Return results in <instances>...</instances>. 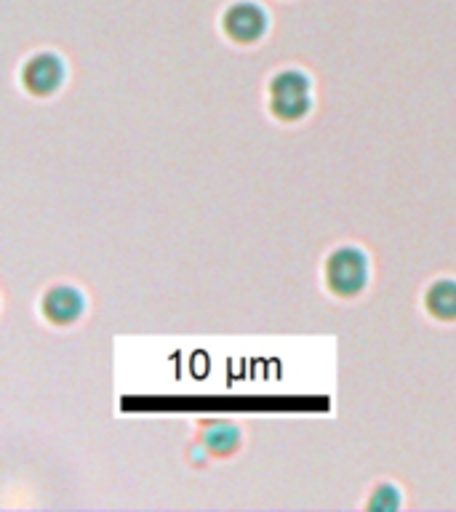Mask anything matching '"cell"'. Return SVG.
<instances>
[{"instance_id":"5","label":"cell","mask_w":456,"mask_h":512,"mask_svg":"<svg viewBox=\"0 0 456 512\" xmlns=\"http://www.w3.org/2000/svg\"><path fill=\"white\" fill-rule=\"evenodd\" d=\"M40 310H43V315L54 326H70V323H75L80 318V312H83V296L72 286H54L43 296Z\"/></svg>"},{"instance_id":"4","label":"cell","mask_w":456,"mask_h":512,"mask_svg":"<svg viewBox=\"0 0 456 512\" xmlns=\"http://www.w3.org/2000/svg\"><path fill=\"white\" fill-rule=\"evenodd\" d=\"M64 78L62 59L54 54H38L32 56L30 62L24 64L22 83L32 96H48L54 94Z\"/></svg>"},{"instance_id":"6","label":"cell","mask_w":456,"mask_h":512,"mask_svg":"<svg viewBox=\"0 0 456 512\" xmlns=\"http://www.w3.org/2000/svg\"><path fill=\"white\" fill-rule=\"evenodd\" d=\"M424 307H427L432 318L456 320V280L432 283L427 296H424Z\"/></svg>"},{"instance_id":"1","label":"cell","mask_w":456,"mask_h":512,"mask_svg":"<svg viewBox=\"0 0 456 512\" xmlns=\"http://www.w3.org/2000/svg\"><path fill=\"white\" fill-rule=\"evenodd\" d=\"M368 280V262L363 251L352 246L336 248L326 262V286L331 294L350 299L358 296L366 288Z\"/></svg>"},{"instance_id":"3","label":"cell","mask_w":456,"mask_h":512,"mask_svg":"<svg viewBox=\"0 0 456 512\" xmlns=\"http://www.w3.org/2000/svg\"><path fill=\"white\" fill-rule=\"evenodd\" d=\"M222 27L227 38L235 40V43H254L267 30V16L254 3H235L224 11Z\"/></svg>"},{"instance_id":"2","label":"cell","mask_w":456,"mask_h":512,"mask_svg":"<svg viewBox=\"0 0 456 512\" xmlns=\"http://www.w3.org/2000/svg\"><path fill=\"white\" fill-rule=\"evenodd\" d=\"M310 80L307 75L296 70L280 72L278 78H272L270 86V110L275 118L294 123L310 112Z\"/></svg>"}]
</instances>
